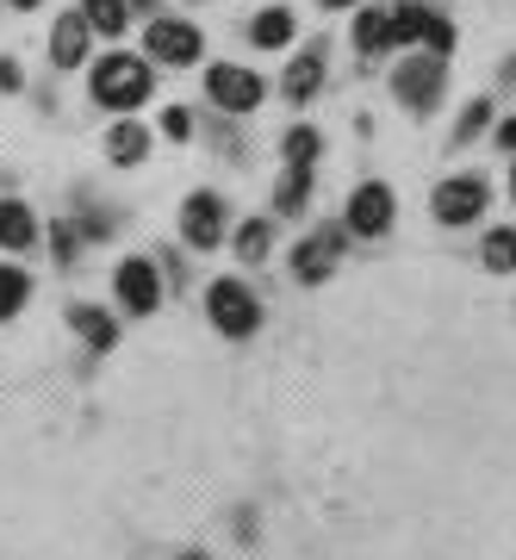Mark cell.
<instances>
[{"label": "cell", "mask_w": 516, "mask_h": 560, "mask_svg": "<svg viewBox=\"0 0 516 560\" xmlns=\"http://www.w3.org/2000/svg\"><path fill=\"white\" fill-rule=\"evenodd\" d=\"M318 150H324V138L312 131V125H293V131L280 138V156H286V168H312V162H318Z\"/></svg>", "instance_id": "ffe728a7"}, {"label": "cell", "mask_w": 516, "mask_h": 560, "mask_svg": "<svg viewBox=\"0 0 516 560\" xmlns=\"http://www.w3.org/2000/svg\"><path fill=\"white\" fill-rule=\"evenodd\" d=\"M349 237H355L349 224H318V231H312V237H305V243L293 249V275L305 280V287H318V280H330V275H337L342 243H349Z\"/></svg>", "instance_id": "3957f363"}, {"label": "cell", "mask_w": 516, "mask_h": 560, "mask_svg": "<svg viewBox=\"0 0 516 560\" xmlns=\"http://www.w3.org/2000/svg\"><path fill=\"white\" fill-rule=\"evenodd\" d=\"M75 249H81V231H75V224H57V231H50V256L69 268V261H75Z\"/></svg>", "instance_id": "4316f807"}, {"label": "cell", "mask_w": 516, "mask_h": 560, "mask_svg": "<svg viewBox=\"0 0 516 560\" xmlns=\"http://www.w3.org/2000/svg\"><path fill=\"white\" fill-rule=\"evenodd\" d=\"M324 7H330V13H337V7H355V0H324Z\"/></svg>", "instance_id": "d6a6232c"}, {"label": "cell", "mask_w": 516, "mask_h": 560, "mask_svg": "<svg viewBox=\"0 0 516 560\" xmlns=\"http://www.w3.org/2000/svg\"><path fill=\"white\" fill-rule=\"evenodd\" d=\"M293 13H286V7H261L256 20H249V38L261 44V50H286V44H293Z\"/></svg>", "instance_id": "e0dca14e"}, {"label": "cell", "mask_w": 516, "mask_h": 560, "mask_svg": "<svg viewBox=\"0 0 516 560\" xmlns=\"http://www.w3.org/2000/svg\"><path fill=\"white\" fill-rule=\"evenodd\" d=\"M355 50H361V57H379V50H398V38H392V13H379V7H367V13H355Z\"/></svg>", "instance_id": "2e32d148"}, {"label": "cell", "mask_w": 516, "mask_h": 560, "mask_svg": "<svg viewBox=\"0 0 516 560\" xmlns=\"http://www.w3.org/2000/svg\"><path fill=\"white\" fill-rule=\"evenodd\" d=\"M305 200H312V168H286V180H280V194H274L280 219H298Z\"/></svg>", "instance_id": "44dd1931"}, {"label": "cell", "mask_w": 516, "mask_h": 560, "mask_svg": "<svg viewBox=\"0 0 516 560\" xmlns=\"http://www.w3.org/2000/svg\"><path fill=\"white\" fill-rule=\"evenodd\" d=\"M106 156L119 162V168H138V162L150 156V131H143L138 119H119L106 131Z\"/></svg>", "instance_id": "9a60e30c"}, {"label": "cell", "mask_w": 516, "mask_h": 560, "mask_svg": "<svg viewBox=\"0 0 516 560\" xmlns=\"http://www.w3.org/2000/svg\"><path fill=\"white\" fill-rule=\"evenodd\" d=\"M442 81H448V62L423 50V57L398 62V75H392V94H398L404 106H411V113H430V106L442 101Z\"/></svg>", "instance_id": "5b68a950"}, {"label": "cell", "mask_w": 516, "mask_h": 560, "mask_svg": "<svg viewBox=\"0 0 516 560\" xmlns=\"http://www.w3.org/2000/svg\"><path fill=\"white\" fill-rule=\"evenodd\" d=\"M180 237L194 243V249H219L224 243V200L219 194H194V200L180 206Z\"/></svg>", "instance_id": "30bf717a"}, {"label": "cell", "mask_w": 516, "mask_h": 560, "mask_svg": "<svg viewBox=\"0 0 516 560\" xmlns=\"http://www.w3.org/2000/svg\"><path fill=\"white\" fill-rule=\"evenodd\" d=\"M143 50H150V62L187 69V62H199L206 38H199V25H187V20H150V38H143Z\"/></svg>", "instance_id": "ba28073f"}, {"label": "cell", "mask_w": 516, "mask_h": 560, "mask_svg": "<svg viewBox=\"0 0 516 560\" xmlns=\"http://www.w3.org/2000/svg\"><path fill=\"white\" fill-rule=\"evenodd\" d=\"M7 7H20V13H32V7H38V0H7Z\"/></svg>", "instance_id": "1f68e13d"}, {"label": "cell", "mask_w": 516, "mask_h": 560, "mask_svg": "<svg viewBox=\"0 0 516 560\" xmlns=\"http://www.w3.org/2000/svg\"><path fill=\"white\" fill-rule=\"evenodd\" d=\"M150 7H156V0H131V13H150Z\"/></svg>", "instance_id": "4dcf8cb0"}, {"label": "cell", "mask_w": 516, "mask_h": 560, "mask_svg": "<svg viewBox=\"0 0 516 560\" xmlns=\"http://www.w3.org/2000/svg\"><path fill=\"white\" fill-rule=\"evenodd\" d=\"M180 560H206V555H180Z\"/></svg>", "instance_id": "e575fe53"}, {"label": "cell", "mask_w": 516, "mask_h": 560, "mask_svg": "<svg viewBox=\"0 0 516 560\" xmlns=\"http://www.w3.org/2000/svg\"><path fill=\"white\" fill-rule=\"evenodd\" d=\"M485 125H492V101H473V106H467V113H460L455 138L467 143V138H479V131H485Z\"/></svg>", "instance_id": "484cf974"}, {"label": "cell", "mask_w": 516, "mask_h": 560, "mask_svg": "<svg viewBox=\"0 0 516 560\" xmlns=\"http://www.w3.org/2000/svg\"><path fill=\"white\" fill-rule=\"evenodd\" d=\"M436 219L442 224H473L485 206H492V187H485V175H448L436 187Z\"/></svg>", "instance_id": "8992f818"}, {"label": "cell", "mask_w": 516, "mask_h": 560, "mask_svg": "<svg viewBox=\"0 0 516 560\" xmlns=\"http://www.w3.org/2000/svg\"><path fill=\"white\" fill-rule=\"evenodd\" d=\"M392 219H398V200L386 180H361L355 194H349V231L355 237H386Z\"/></svg>", "instance_id": "52a82bcc"}, {"label": "cell", "mask_w": 516, "mask_h": 560, "mask_svg": "<svg viewBox=\"0 0 516 560\" xmlns=\"http://www.w3.org/2000/svg\"><path fill=\"white\" fill-rule=\"evenodd\" d=\"M497 143H504V150L516 156V119H504V125H497Z\"/></svg>", "instance_id": "f546056e"}, {"label": "cell", "mask_w": 516, "mask_h": 560, "mask_svg": "<svg viewBox=\"0 0 516 560\" xmlns=\"http://www.w3.org/2000/svg\"><path fill=\"white\" fill-rule=\"evenodd\" d=\"M268 249H274V224H268V219L237 224V256L243 261H268Z\"/></svg>", "instance_id": "603a6c76"}, {"label": "cell", "mask_w": 516, "mask_h": 560, "mask_svg": "<svg viewBox=\"0 0 516 560\" xmlns=\"http://www.w3.org/2000/svg\"><path fill=\"white\" fill-rule=\"evenodd\" d=\"M13 88H20V62L0 57V94H13Z\"/></svg>", "instance_id": "f1b7e54d"}, {"label": "cell", "mask_w": 516, "mask_h": 560, "mask_svg": "<svg viewBox=\"0 0 516 560\" xmlns=\"http://www.w3.org/2000/svg\"><path fill=\"white\" fill-rule=\"evenodd\" d=\"M423 25H430V7H423V0H398L392 7V38L398 44H423Z\"/></svg>", "instance_id": "7402d4cb"}, {"label": "cell", "mask_w": 516, "mask_h": 560, "mask_svg": "<svg viewBox=\"0 0 516 560\" xmlns=\"http://www.w3.org/2000/svg\"><path fill=\"white\" fill-rule=\"evenodd\" d=\"M318 88H324V50H298V57L286 62V75H280V94L293 106H305Z\"/></svg>", "instance_id": "4fadbf2b"}, {"label": "cell", "mask_w": 516, "mask_h": 560, "mask_svg": "<svg viewBox=\"0 0 516 560\" xmlns=\"http://www.w3.org/2000/svg\"><path fill=\"white\" fill-rule=\"evenodd\" d=\"M113 293H119V305L131 312V318H150V312L162 305V275H156V261H143V256L119 261V275H113Z\"/></svg>", "instance_id": "9c48e42d"}, {"label": "cell", "mask_w": 516, "mask_h": 560, "mask_svg": "<svg viewBox=\"0 0 516 560\" xmlns=\"http://www.w3.org/2000/svg\"><path fill=\"white\" fill-rule=\"evenodd\" d=\"M44 224L25 200H0V249H38Z\"/></svg>", "instance_id": "7c38bea8"}, {"label": "cell", "mask_w": 516, "mask_h": 560, "mask_svg": "<svg viewBox=\"0 0 516 560\" xmlns=\"http://www.w3.org/2000/svg\"><path fill=\"white\" fill-rule=\"evenodd\" d=\"M511 200H516V168H511Z\"/></svg>", "instance_id": "836d02e7"}, {"label": "cell", "mask_w": 516, "mask_h": 560, "mask_svg": "<svg viewBox=\"0 0 516 560\" xmlns=\"http://www.w3.org/2000/svg\"><path fill=\"white\" fill-rule=\"evenodd\" d=\"M423 50H430V57H448V50H455V25L442 20V13H430V25H423Z\"/></svg>", "instance_id": "d4e9b609"}, {"label": "cell", "mask_w": 516, "mask_h": 560, "mask_svg": "<svg viewBox=\"0 0 516 560\" xmlns=\"http://www.w3.org/2000/svg\"><path fill=\"white\" fill-rule=\"evenodd\" d=\"M81 13L94 25L99 38H119L125 25H131V0H81Z\"/></svg>", "instance_id": "ac0fdd59"}, {"label": "cell", "mask_w": 516, "mask_h": 560, "mask_svg": "<svg viewBox=\"0 0 516 560\" xmlns=\"http://www.w3.org/2000/svg\"><path fill=\"white\" fill-rule=\"evenodd\" d=\"M94 101L113 106V113H138L143 101H150V88H156V75H150V62L131 57V50H113V57L94 62Z\"/></svg>", "instance_id": "6da1fadb"}, {"label": "cell", "mask_w": 516, "mask_h": 560, "mask_svg": "<svg viewBox=\"0 0 516 560\" xmlns=\"http://www.w3.org/2000/svg\"><path fill=\"white\" fill-rule=\"evenodd\" d=\"M87 44H94V25H87V13H62L57 20V32H50V62L57 69H81L87 62Z\"/></svg>", "instance_id": "8fae6325"}, {"label": "cell", "mask_w": 516, "mask_h": 560, "mask_svg": "<svg viewBox=\"0 0 516 560\" xmlns=\"http://www.w3.org/2000/svg\"><path fill=\"white\" fill-rule=\"evenodd\" d=\"M25 300H32V275H25V268H13V261H0V324L20 318Z\"/></svg>", "instance_id": "d6986e66"}, {"label": "cell", "mask_w": 516, "mask_h": 560, "mask_svg": "<svg viewBox=\"0 0 516 560\" xmlns=\"http://www.w3.org/2000/svg\"><path fill=\"white\" fill-rule=\"evenodd\" d=\"M479 256H485V268H492V275H511V268H516V231H492Z\"/></svg>", "instance_id": "cb8c5ba5"}, {"label": "cell", "mask_w": 516, "mask_h": 560, "mask_svg": "<svg viewBox=\"0 0 516 560\" xmlns=\"http://www.w3.org/2000/svg\"><path fill=\"white\" fill-rule=\"evenodd\" d=\"M261 94H268L261 75H249L237 62H212V69H206V101L219 106V113H256Z\"/></svg>", "instance_id": "277c9868"}, {"label": "cell", "mask_w": 516, "mask_h": 560, "mask_svg": "<svg viewBox=\"0 0 516 560\" xmlns=\"http://www.w3.org/2000/svg\"><path fill=\"white\" fill-rule=\"evenodd\" d=\"M162 131H168L175 143H187L194 138V113H187V106H168V113H162Z\"/></svg>", "instance_id": "83f0119b"}, {"label": "cell", "mask_w": 516, "mask_h": 560, "mask_svg": "<svg viewBox=\"0 0 516 560\" xmlns=\"http://www.w3.org/2000/svg\"><path fill=\"white\" fill-rule=\"evenodd\" d=\"M206 318H212L219 337L243 342V337L261 330V300L243 287V280H212V287H206Z\"/></svg>", "instance_id": "7a4b0ae2"}, {"label": "cell", "mask_w": 516, "mask_h": 560, "mask_svg": "<svg viewBox=\"0 0 516 560\" xmlns=\"http://www.w3.org/2000/svg\"><path fill=\"white\" fill-rule=\"evenodd\" d=\"M69 324L81 330V342H87L94 355H106V349L119 342V318H113V312H99V305H75V312H69Z\"/></svg>", "instance_id": "5bb4252c"}]
</instances>
